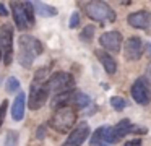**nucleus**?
I'll return each mask as SVG.
<instances>
[{
    "mask_svg": "<svg viewBox=\"0 0 151 146\" xmlns=\"http://www.w3.org/2000/svg\"><path fill=\"white\" fill-rule=\"evenodd\" d=\"M89 133H91L89 125L86 122H81L80 125H76L75 128H73V132H70L67 141L63 143L62 146H81L83 143L88 140Z\"/></svg>",
    "mask_w": 151,
    "mask_h": 146,
    "instance_id": "nucleus-10",
    "label": "nucleus"
},
{
    "mask_svg": "<svg viewBox=\"0 0 151 146\" xmlns=\"http://www.w3.org/2000/svg\"><path fill=\"white\" fill-rule=\"evenodd\" d=\"M94 32H96L94 24H86L85 28L81 29V32H80V39H81L83 42H86V44H89V42L93 41V37H94Z\"/></svg>",
    "mask_w": 151,
    "mask_h": 146,
    "instance_id": "nucleus-19",
    "label": "nucleus"
},
{
    "mask_svg": "<svg viewBox=\"0 0 151 146\" xmlns=\"http://www.w3.org/2000/svg\"><path fill=\"white\" fill-rule=\"evenodd\" d=\"M50 96V91L46 83H37V81H31L29 88V97H28V107L31 110H39L44 104L47 102Z\"/></svg>",
    "mask_w": 151,
    "mask_h": 146,
    "instance_id": "nucleus-6",
    "label": "nucleus"
},
{
    "mask_svg": "<svg viewBox=\"0 0 151 146\" xmlns=\"http://www.w3.org/2000/svg\"><path fill=\"white\" fill-rule=\"evenodd\" d=\"M0 16H8V8L2 2H0Z\"/></svg>",
    "mask_w": 151,
    "mask_h": 146,
    "instance_id": "nucleus-28",
    "label": "nucleus"
},
{
    "mask_svg": "<svg viewBox=\"0 0 151 146\" xmlns=\"http://www.w3.org/2000/svg\"><path fill=\"white\" fill-rule=\"evenodd\" d=\"M78 24H80V15L76 12H73L72 13V16H70V21H68V26L72 29H75V28H78Z\"/></svg>",
    "mask_w": 151,
    "mask_h": 146,
    "instance_id": "nucleus-25",
    "label": "nucleus"
},
{
    "mask_svg": "<svg viewBox=\"0 0 151 146\" xmlns=\"http://www.w3.org/2000/svg\"><path fill=\"white\" fill-rule=\"evenodd\" d=\"M85 13L93 21L99 23V26H104L106 23L115 21V12L106 2H86Z\"/></svg>",
    "mask_w": 151,
    "mask_h": 146,
    "instance_id": "nucleus-3",
    "label": "nucleus"
},
{
    "mask_svg": "<svg viewBox=\"0 0 151 146\" xmlns=\"http://www.w3.org/2000/svg\"><path fill=\"white\" fill-rule=\"evenodd\" d=\"M24 107H26V96L21 91V93L17 94V97L13 101V106H12V119L15 122H21L24 119Z\"/></svg>",
    "mask_w": 151,
    "mask_h": 146,
    "instance_id": "nucleus-15",
    "label": "nucleus"
},
{
    "mask_svg": "<svg viewBox=\"0 0 151 146\" xmlns=\"http://www.w3.org/2000/svg\"><path fill=\"white\" fill-rule=\"evenodd\" d=\"M130 133H140V135H145L148 133L146 127H138L133 125L128 119H122L119 123H115L114 127H109L107 132V143L109 145H117L120 140H124L127 135Z\"/></svg>",
    "mask_w": 151,
    "mask_h": 146,
    "instance_id": "nucleus-4",
    "label": "nucleus"
},
{
    "mask_svg": "<svg viewBox=\"0 0 151 146\" xmlns=\"http://www.w3.org/2000/svg\"><path fill=\"white\" fill-rule=\"evenodd\" d=\"M73 86H75V78H73V75L67 73V71H55L47 80L49 91L50 93H55V94H62V93H67V91H72Z\"/></svg>",
    "mask_w": 151,
    "mask_h": 146,
    "instance_id": "nucleus-5",
    "label": "nucleus"
},
{
    "mask_svg": "<svg viewBox=\"0 0 151 146\" xmlns=\"http://www.w3.org/2000/svg\"><path fill=\"white\" fill-rule=\"evenodd\" d=\"M0 49L4 52V63L12 65L13 62V26L4 23L0 26Z\"/></svg>",
    "mask_w": 151,
    "mask_h": 146,
    "instance_id": "nucleus-7",
    "label": "nucleus"
},
{
    "mask_svg": "<svg viewBox=\"0 0 151 146\" xmlns=\"http://www.w3.org/2000/svg\"><path fill=\"white\" fill-rule=\"evenodd\" d=\"M141 145H143L141 138H133V140H130V141H127L124 146H141Z\"/></svg>",
    "mask_w": 151,
    "mask_h": 146,
    "instance_id": "nucleus-27",
    "label": "nucleus"
},
{
    "mask_svg": "<svg viewBox=\"0 0 151 146\" xmlns=\"http://www.w3.org/2000/svg\"><path fill=\"white\" fill-rule=\"evenodd\" d=\"M76 122V109L72 106H63L54 110L49 125L59 133L73 132V125Z\"/></svg>",
    "mask_w": 151,
    "mask_h": 146,
    "instance_id": "nucleus-2",
    "label": "nucleus"
},
{
    "mask_svg": "<svg viewBox=\"0 0 151 146\" xmlns=\"http://www.w3.org/2000/svg\"><path fill=\"white\" fill-rule=\"evenodd\" d=\"M5 88H7V91H8V93H17V91L20 89V81H18L15 76H8V80H7V84H5Z\"/></svg>",
    "mask_w": 151,
    "mask_h": 146,
    "instance_id": "nucleus-22",
    "label": "nucleus"
},
{
    "mask_svg": "<svg viewBox=\"0 0 151 146\" xmlns=\"http://www.w3.org/2000/svg\"><path fill=\"white\" fill-rule=\"evenodd\" d=\"M94 55L98 57V60H99V63L104 67V70H106V73L107 75H115L117 73V62H115V58L112 57L109 52H106V50H94Z\"/></svg>",
    "mask_w": 151,
    "mask_h": 146,
    "instance_id": "nucleus-14",
    "label": "nucleus"
},
{
    "mask_svg": "<svg viewBox=\"0 0 151 146\" xmlns=\"http://www.w3.org/2000/svg\"><path fill=\"white\" fill-rule=\"evenodd\" d=\"M124 55L128 62H135L138 58H141V55H143V41L138 36H130L125 41Z\"/></svg>",
    "mask_w": 151,
    "mask_h": 146,
    "instance_id": "nucleus-12",
    "label": "nucleus"
},
{
    "mask_svg": "<svg viewBox=\"0 0 151 146\" xmlns=\"http://www.w3.org/2000/svg\"><path fill=\"white\" fill-rule=\"evenodd\" d=\"M10 8H12V15H13V21L20 31H28L29 28H33L29 19H28L23 2H10Z\"/></svg>",
    "mask_w": 151,
    "mask_h": 146,
    "instance_id": "nucleus-11",
    "label": "nucleus"
},
{
    "mask_svg": "<svg viewBox=\"0 0 151 146\" xmlns=\"http://www.w3.org/2000/svg\"><path fill=\"white\" fill-rule=\"evenodd\" d=\"M122 42H124V37L119 31H107L102 32L99 36V44L106 49V50H111L112 54H117L122 49Z\"/></svg>",
    "mask_w": 151,
    "mask_h": 146,
    "instance_id": "nucleus-9",
    "label": "nucleus"
},
{
    "mask_svg": "<svg viewBox=\"0 0 151 146\" xmlns=\"http://www.w3.org/2000/svg\"><path fill=\"white\" fill-rule=\"evenodd\" d=\"M33 6L36 10L37 15L44 16V18H52V16H57V8L49 3H44V2H33Z\"/></svg>",
    "mask_w": 151,
    "mask_h": 146,
    "instance_id": "nucleus-18",
    "label": "nucleus"
},
{
    "mask_svg": "<svg viewBox=\"0 0 151 146\" xmlns=\"http://www.w3.org/2000/svg\"><path fill=\"white\" fill-rule=\"evenodd\" d=\"M146 52L150 54V57H151V44H146Z\"/></svg>",
    "mask_w": 151,
    "mask_h": 146,
    "instance_id": "nucleus-30",
    "label": "nucleus"
},
{
    "mask_svg": "<svg viewBox=\"0 0 151 146\" xmlns=\"http://www.w3.org/2000/svg\"><path fill=\"white\" fill-rule=\"evenodd\" d=\"M130 93H132L133 101L138 102L140 106H148L151 102V86L145 76H140L133 81V84L130 88Z\"/></svg>",
    "mask_w": 151,
    "mask_h": 146,
    "instance_id": "nucleus-8",
    "label": "nucleus"
},
{
    "mask_svg": "<svg viewBox=\"0 0 151 146\" xmlns=\"http://www.w3.org/2000/svg\"><path fill=\"white\" fill-rule=\"evenodd\" d=\"M91 104V97L88 96L86 93L78 89H73L72 93V99H70V106L75 107V109H85Z\"/></svg>",
    "mask_w": 151,
    "mask_h": 146,
    "instance_id": "nucleus-17",
    "label": "nucleus"
},
{
    "mask_svg": "<svg viewBox=\"0 0 151 146\" xmlns=\"http://www.w3.org/2000/svg\"><path fill=\"white\" fill-rule=\"evenodd\" d=\"M107 132H109L107 125L96 128V132L91 135V140H89V146H111L107 143Z\"/></svg>",
    "mask_w": 151,
    "mask_h": 146,
    "instance_id": "nucleus-16",
    "label": "nucleus"
},
{
    "mask_svg": "<svg viewBox=\"0 0 151 146\" xmlns=\"http://www.w3.org/2000/svg\"><path fill=\"white\" fill-rule=\"evenodd\" d=\"M145 78H146L148 81H151V63L146 67V71H145Z\"/></svg>",
    "mask_w": 151,
    "mask_h": 146,
    "instance_id": "nucleus-29",
    "label": "nucleus"
},
{
    "mask_svg": "<svg viewBox=\"0 0 151 146\" xmlns=\"http://www.w3.org/2000/svg\"><path fill=\"white\" fill-rule=\"evenodd\" d=\"M20 141V135L15 130H8L7 136H5V146H18Z\"/></svg>",
    "mask_w": 151,
    "mask_h": 146,
    "instance_id": "nucleus-21",
    "label": "nucleus"
},
{
    "mask_svg": "<svg viewBox=\"0 0 151 146\" xmlns=\"http://www.w3.org/2000/svg\"><path fill=\"white\" fill-rule=\"evenodd\" d=\"M109 102H111V107L114 110H117V112H122V110L127 107V99L122 96H112L111 99H109Z\"/></svg>",
    "mask_w": 151,
    "mask_h": 146,
    "instance_id": "nucleus-20",
    "label": "nucleus"
},
{
    "mask_svg": "<svg viewBox=\"0 0 151 146\" xmlns=\"http://www.w3.org/2000/svg\"><path fill=\"white\" fill-rule=\"evenodd\" d=\"M23 6L26 10V15H28V19H29L31 26H34V6H33V2H23Z\"/></svg>",
    "mask_w": 151,
    "mask_h": 146,
    "instance_id": "nucleus-23",
    "label": "nucleus"
},
{
    "mask_svg": "<svg viewBox=\"0 0 151 146\" xmlns=\"http://www.w3.org/2000/svg\"><path fill=\"white\" fill-rule=\"evenodd\" d=\"M2 58H4V52H2V49H0V62H2Z\"/></svg>",
    "mask_w": 151,
    "mask_h": 146,
    "instance_id": "nucleus-31",
    "label": "nucleus"
},
{
    "mask_svg": "<svg viewBox=\"0 0 151 146\" xmlns=\"http://www.w3.org/2000/svg\"><path fill=\"white\" fill-rule=\"evenodd\" d=\"M46 133H47V123H42V125H39V128H37V132H36V138L42 141V140L46 138Z\"/></svg>",
    "mask_w": 151,
    "mask_h": 146,
    "instance_id": "nucleus-26",
    "label": "nucleus"
},
{
    "mask_svg": "<svg viewBox=\"0 0 151 146\" xmlns=\"http://www.w3.org/2000/svg\"><path fill=\"white\" fill-rule=\"evenodd\" d=\"M127 23L132 28L137 29H148L151 26V13L148 10H140V12H133L127 16Z\"/></svg>",
    "mask_w": 151,
    "mask_h": 146,
    "instance_id": "nucleus-13",
    "label": "nucleus"
},
{
    "mask_svg": "<svg viewBox=\"0 0 151 146\" xmlns=\"http://www.w3.org/2000/svg\"><path fill=\"white\" fill-rule=\"evenodd\" d=\"M18 62L23 68H31L37 57L44 52V47L41 44L39 39H36L34 36L23 34L18 39Z\"/></svg>",
    "mask_w": 151,
    "mask_h": 146,
    "instance_id": "nucleus-1",
    "label": "nucleus"
},
{
    "mask_svg": "<svg viewBox=\"0 0 151 146\" xmlns=\"http://www.w3.org/2000/svg\"><path fill=\"white\" fill-rule=\"evenodd\" d=\"M7 110H8V99H5V101H2V104H0V128H2V125H4Z\"/></svg>",
    "mask_w": 151,
    "mask_h": 146,
    "instance_id": "nucleus-24",
    "label": "nucleus"
}]
</instances>
